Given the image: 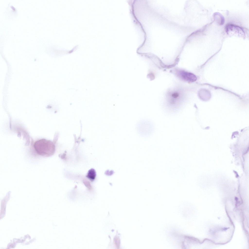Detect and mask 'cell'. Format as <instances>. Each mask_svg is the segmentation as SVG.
Here are the masks:
<instances>
[{"instance_id": "1", "label": "cell", "mask_w": 249, "mask_h": 249, "mask_svg": "<svg viewBox=\"0 0 249 249\" xmlns=\"http://www.w3.org/2000/svg\"><path fill=\"white\" fill-rule=\"evenodd\" d=\"M35 153L37 156L48 157L53 155L55 151L54 143L50 140L42 139L35 141L33 145Z\"/></svg>"}, {"instance_id": "5", "label": "cell", "mask_w": 249, "mask_h": 249, "mask_svg": "<svg viewBox=\"0 0 249 249\" xmlns=\"http://www.w3.org/2000/svg\"><path fill=\"white\" fill-rule=\"evenodd\" d=\"M178 94L177 93H174L172 95V97L175 98H177L178 97Z\"/></svg>"}, {"instance_id": "4", "label": "cell", "mask_w": 249, "mask_h": 249, "mask_svg": "<svg viewBox=\"0 0 249 249\" xmlns=\"http://www.w3.org/2000/svg\"><path fill=\"white\" fill-rule=\"evenodd\" d=\"M178 74L182 79L187 81L193 82L196 81L197 79L196 76L193 74L184 71H179Z\"/></svg>"}, {"instance_id": "3", "label": "cell", "mask_w": 249, "mask_h": 249, "mask_svg": "<svg viewBox=\"0 0 249 249\" xmlns=\"http://www.w3.org/2000/svg\"><path fill=\"white\" fill-rule=\"evenodd\" d=\"M225 30L229 35H236L243 37L245 36V34L242 29L237 26L228 24L225 27Z\"/></svg>"}, {"instance_id": "2", "label": "cell", "mask_w": 249, "mask_h": 249, "mask_svg": "<svg viewBox=\"0 0 249 249\" xmlns=\"http://www.w3.org/2000/svg\"><path fill=\"white\" fill-rule=\"evenodd\" d=\"M137 132L141 136L146 137L150 134L152 130L151 122L145 119H140L136 125Z\"/></svg>"}]
</instances>
